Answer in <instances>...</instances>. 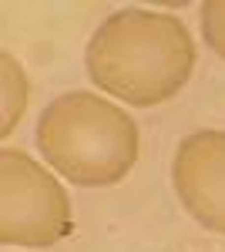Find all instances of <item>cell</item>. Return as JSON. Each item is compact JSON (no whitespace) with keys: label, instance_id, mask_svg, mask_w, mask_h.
Returning <instances> with one entry per match:
<instances>
[{"label":"cell","instance_id":"cell-3","mask_svg":"<svg viewBox=\"0 0 225 252\" xmlns=\"http://www.w3.org/2000/svg\"><path fill=\"white\" fill-rule=\"evenodd\" d=\"M71 202L54 175L20 148L0 155V242L44 249L71 235Z\"/></svg>","mask_w":225,"mask_h":252},{"label":"cell","instance_id":"cell-5","mask_svg":"<svg viewBox=\"0 0 225 252\" xmlns=\"http://www.w3.org/2000/svg\"><path fill=\"white\" fill-rule=\"evenodd\" d=\"M0 61H3V135H10L27 108V78L10 54H3Z\"/></svg>","mask_w":225,"mask_h":252},{"label":"cell","instance_id":"cell-4","mask_svg":"<svg viewBox=\"0 0 225 252\" xmlns=\"http://www.w3.org/2000/svg\"><path fill=\"white\" fill-rule=\"evenodd\" d=\"M171 185L185 212L205 229L225 235V131H195L178 141Z\"/></svg>","mask_w":225,"mask_h":252},{"label":"cell","instance_id":"cell-6","mask_svg":"<svg viewBox=\"0 0 225 252\" xmlns=\"http://www.w3.org/2000/svg\"><path fill=\"white\" fill-rule=\"evenodd\" d=\"M202 37L219 58H225V0L202 3Z\"/></svg>","mask_w":225,"mask_h":252},{"label":"cell","instance_id":"cell-1","mask_svg":"<svg viewBox=\"0 0 225 252\" xmlns=\"http://www.w3.org/2000/svg\"><path fill=\"white\" fill-rule=\"evenodd\" d=\"M97 91L134 108L165 104L195 71V37L175 14L125 7L104 20L84 51Z\"/></svg>","mask_w":225,"mask_h":252},{"label":"cell","instance_id":"cell-2","mask_svg":"<svg viewBox=\"0 0 225 252\" xmlns=\"http://www.w3.org/2000/svg\"><path fill=\"white\" fill-rule=\"evenodd\" d=\"M37 145L47 165L67 182L84 189L118 185L138 161V125L108 97L67 91L40 115Z\"/></svg>","mask_w":225,"mask_h":252}]
</instances>
